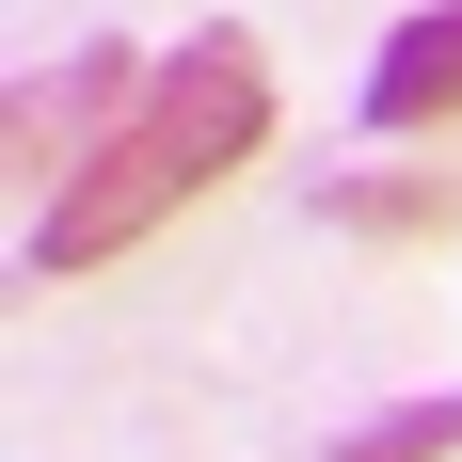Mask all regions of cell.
<instances>
[{"label": "cell", "instance_id": "1", "mask_svg": "<svg viewBox=\"0 0 462 462\" xmlns=\"http://www.w3.org/2000/svg\"><path fill=\"white\" fill-rule=\"evenodd\" d=\"M255 143H272V64H255V32H191V48H160V64H143V96H128V128L96 143L80 176H48V208H32V272H48V287H64V272H112L128 239L176 224L191 191H224Z\"/></svg>", "mask_w": 462, "mask_h": 462}, {"label": "cell", "instance_id": "2", "mask_svg": "<svg viewBox=\"0 0 462 462\" xmlns=\"http://www.w3.org/2000/svg\"><path fill=\"white\" fill-rule=\"evenodd\" d=\"M128 96H143V48H64V64H32V80H16V160H32V176H80L96 143L128 128Z\"/></svg>", "mask_w": 462, "mask_h": 462}, {"label": "cell", "instance_id": "3", "mask_svg": "<svg viewBox=\"0 0 462 462\" xmlns=\"http://www.w3.org/2000/svg\"><path fill=\"white\" fill-rule=\"evenodd\" d=\"M367 128H383V143L462 128V0H430V16H399V32H383V64H367Z\"/></svg>", "mask_w": 462, "mask_h": 462}, {"label": "cell", "instance_id": "4", "mask_svg": "<svg viewBox=\"0 0 462 462\" xmlns=\"http://www.w3.org/2000/svg\"><path fill=\"white\" fill-rule=\"evenodd\" d=\"M335 239H462V176L447 160H383V176H335L319 191Z\"/></svg>", "mask_w": 462, "mask_h": 462}, {"label": "cell", "instance_id": "5", "mask_svg": "<svg viewBox=\"0 0 462 462\" xmlns=\"http://www.w3.org/2000/svg\"><path fill=\"white\" fill-rule=\"evenodd\" d=\"M335 462H462V399H415V415H367Z\"/></svg>", "mask_w": 462, "mask_h": 462}]
</instances>
